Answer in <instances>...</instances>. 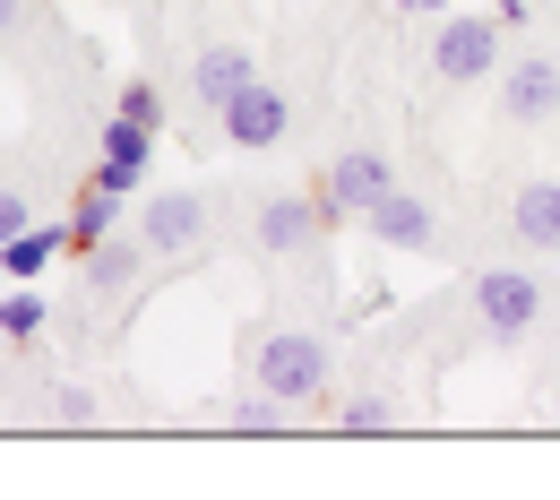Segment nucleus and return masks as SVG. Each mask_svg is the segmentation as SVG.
Masks as SVG:
<instances>
[{
	"mask_svg": "<svg viewBox=\"0 0 560 500\" xmlns=\"http://www.w3.org/2000/svg\"><path fill=\"white\" fill-rule=\"evenodd\" d=\"M250 380H259L268 397H284V406H319L328 380H337V354H328V337H311V328H277V337H259Z\"/></svg>",
	"mask_w": 560,
	"mask_h": 500,
	"instance_id": "f257e3e1",
	"label": "nucleus"
},
{
	"mask_svg": "<svg viewBox=\"0 0 560 500\" xmlns=\"http://www.w3.org/2000/svg\"><path fill=\"white\" fill-rule=\"evenodd\" d=\"M500 70V18H440L431 35V78L448 86H475V78Z\"/></svg>",
	"mask_w": 560,
	"mask_h": 500,
	"instance_id": "f03ea898",
	"label": "nucleus"
},
{
	"mask_svg": "<svg viewBox=\"0 0 560 500\" xmlns=\"http://www.w3.org/2000/svg\"><path fill=\"white\" fill-rule=\"evenodd\" d=\"M208 190H155L147 199V224H139V242H147V259H182V251H199L208 242Z\"/></svg>",
	"mask_w": 560,
	"mask_h": 500,
	"instance_id": "7ed1b4c3",
	"label": "nucleus"
},
{
	"mask_svg": "<svg viewBox=\"0 0 560 500\" xmlns=\"http://www.w3.org/2000/svg\"><path fill=\"white\" fill-rule=\"evenodd\" d=\"M475 319H483L491 337H526V328L544 319V286H535L526 268H483V277H475Z\"/></svg>",
	"mask_w": 560,
	"mask_h": 500,
	"instance_id": "20e7f679",
	"label": "nucleus"
},
{
	"mask_svg": "<svg viewBox=\"0 0 560 500\" xmlns=\"http://www.w3.org/2000/svg\"><path fill=\"white\" fill-rule=\"evenodd\" d=\"M397 190V173H388V155H371V147H346L328 173H319V208H328V224L337 216H362L371 199H388Z\"/></svg>",
	"mask_w": 560,
	"mask_h": 500,
	"instance_id": "39448f33",
	"label": "nucleus"
},
{
	"mask_svg": "<svg viewBox=\"0 0 560 500\" xmlns=\"http://www.w3.org/2000/svg\"><path fill=\"white\" fill-rule=\"evenodd\" d=\"M215 121H224V139H233V147H277L284 130H293V95H284V86H268V78H250V86H242Z\"/></svg>",
	"mask_w": 560,
	"mask_h": 500,
	"instance_id": "423d86ee",
	"label": "nucleus"
},
{
	"mask_svg": "<svg viewBox=\"0 0 560 500\" xmlns=\"http://www.w3.org/2000/svg\"><path fill=\"white\" fill-rule=\"evenodd\" d=\"M319 224H328V208H319V190H277V199H268V208H259V224H250V233H259V251H311V242H319Z\"/></svg>",
	"mask_w": 560,
	"mask_h": 500,
	"instance_id": "0eeeda50",
	"label": "nucleus"
},
{
	"mask_svg": "<svg viewBox=\"0 0 560 500\" xmlns=\"http://www.w3.org/2000/svg\"><path fill=\"white\" fill-rule=\"evenodd\" d=\"M362 233H371V242H388V251H431L440 216H431V199H415V190H388V199H371V208H362Z\"/></svg>",
	"mask_w": 560,
	"mask_h": 500,
	"instance_id": "6e6552de",
	"label": "nucleus"
},
{
	"mask_svg": "<svg viewBox=\"0 0 560 500\" xmlns=\"http://www.w3.org/2000/svg\"><path fill=\"white\" fill-rule=\"evenodd\" d=\"M500 113L509 121H552L560 113V61H509L500 70Z\"/></svg>",
	"mask_w": 560,
	"mask_h": 500,
	"instance_id": "1a4fd4ad",
	"label": "nucleus"
},
{
	"mask_svg": "<svg viewBox=\"0 0 560 500\" xmlns=\"http://www.w3.org/2000/svg\"><path fill=\"white\" fill-rule=\"evenodd\" d=\"M250 78H259V61H250L242 44H208V53L190 61V95H199V104H215V113H224V104H233V95H242Z\"/></svg>",
	"mask_w": 560,
	"mask_h": 500,
	"instance_id": "9d476101",
	"label": "nucleus"
},
{
	"mask_svg": "<svg viewBox=\"0 0 560 500\" xmlns=\"http://www.w3.org/2000/svg\"><path fill=\"white\" fill-rule=\"evenodd\" d=\"M61 251H70V224H26V233L0 242V277H9V286H35Z\"/></svg>",
	"mask_w": 560,
	"mask_h": 500,
	"instance_id": "9b49d317",
	"label": "nucleus"
},
{
	"mask_svg": "<svg viewBox=\"0 0 560 500\" xmlns=\"http://www.w3.org/2000/svg\"><path fill=\"white\" fill-rule=\"evenodd\" d=\"M509 224H517L526 251H560V182H526L517 208H509Z\"/></svg>",
	"mask_w": 560,
	"mask_h": 500,
	"instance_id": "f8f14e48",
	"label": "nucleus"
},
{
	"mask_svg": "<svg viewBox=\"0 0 560 500\" xmlns=\"http://www.w3.org/2000/svg\"><path fill=\"white\" fill-rule=\"evenodd\" d=\"M139 268H147V242H113V233H104V242L86 251V286L95 293H121Z\"/></svg>",
	"mask_w": 560,
	"mask_h": 500,
	"instance_id": "ddd939ff",
	"label": "nucleus"
},
{
	"mask_svg": "<svg viewBox=\"0 0 560 500\" xmlns=\"http://www.w3.org/2000/svg\"><path fill=\"white\" fill-rule=\"evenodd\" d=\"M113 208H121V199L86 182V199H78V208H70V251H78V259H86V251H95V242L113 233Z\"/></svg>",
	"mask_w": 560,
	"mask_h": 500,
	"instance_id": "4468645a",
	"label": "nucleus"
},
{
	"mask_svg": "<svg viewBox=\"0 0 560 500\" xmlns=\"http://www.w3.org/2000/svg\"><path fill=\"white\" fill-rule=\"evenodd\" d=\"M104 155H113V164H130V173H147V164H155V130L113 113V121H104Z\"/></svg>",
	"mask_w": 560,
	"mask_h": 500,
	"instance_id": "2eb2a0df",
	"label": "nucleus"
},
{
	"mask_svg": "<svg viewBox=\"0 0 560 500\" xmlns=\"http://www.w3.org/2000/svg\"><path fill=\"white\" fill-rule=\"evenodd\" d=\"M35 328H44V293H35V286H9V293H0V337L26 346Z\"/></svg>",
	"mask_w": 560,
	"mask_h": 500,
	"instance_id": "dca6fc26",
	"label": "nucleus"
},
{
	"mask_svg": "<svg viewBox=\"0 0 560 500\" xmlns=\"http://www.w3.org/2000/svg\"><path fill=\"white\" fill-rule=\"evenodd\" d=\"M337 423H346L353 440H362V431H388V423H397V406H388L380 388H353L346 406H337Z\"/></svg>",
	"mask_w": 560,
	"mask_h": 500,
	"instance_id": "f3484780",
	"label": "nucleus"
},
{
	"mask_svg": "<svg viewBox=\"0 0 560 500\" xmlns=\"http://www.w3.org/2000/svg\"><path fill=\"white\" fill-rule=\"evenodd\" d=\"M113 113H121V121H147V130H164V104H155V78H130Z\"/></svg>",
	"mask_w": 560,
	"mask_h": 500,
	"instance_id": "a211bd4d",
	"label": "nucleus"
},
{
	"mask_svg": "<svg viewBox=\"0 0 560 500\" xmlns=\"http://www.w3.org/2000/svg\"><path fill=\"white\" fill-rule=\"evenodd\" d=\"M26 224H35L26 199H18V190H0V242H9V233H26Z\"/></svg>",
	"mask_w": 560,
	"mask_h": 500,
	"instance_id": "6ab92c4d",
	"label": "nucleus"
},
{
	"mask_svg": "<svg viewBox=\"0 0 560 500\" xmlns=\"http://www.w3.org/2000/svg\"><path fill=\"white\" fill-rule=\"evenodd\" d=\"M52 406H61V423H86V415H95V397H86V388H61Z\"/></svg>",
	"mask_w": 560,
	"mask_h": 500,
	"instance_id": "aec40b11",
	"label": "nucleus"
},
{
	"mask_svg": "<svg viewBox=\"0 0 560 500\" xmlns=\"http://www.w3.org/2000/svg\"><path fill=\"white\" fill-rule=\"evenodd\" d=\"M9 26H18V0H0V35H9Z\"/></svg>",
	"mask_w": 560,
	"mask_h": 500,
	"instance_id": "412c9836",
	"label": "nucleus"
},
{
	"mask_svg": "<svg viewBox=\"0 0 560 500\" xmlns=\"http://www.w3.org/2000/svg\"><path fill=\"white\" fill-rule=\"evenodd\" d=\"M397 9H448V0H397Z\"/></svg>",
	"mask_w": 560,
	"mask_h": 500,
	"instance_id": "4be33fe9",
	"label": "nucleus"
},
{
	"mask_svg": "<svg viewBox=\"0 0 560 500\" xmlns=\"http://www.w3.org/2000/svg\"><path fill=\"white\" fill-rule=\"evenodd\" d=\"M526 9H552V0H526Z\"/></svg>",
	"mask_w": 560,
	"mask_h": 500,
	"instance_id": "5701e85b",
	"label": "nucleus"
},
{
	"mask_svg": "<svg viewBox=\"0 0 560 500\" xmlns=\"http://www.w3.org/2000/svg\"><path fill=\"white\" fill-rule=\"evenodd\" d=\"M0 286H9V277H0Z\"/></svg>",
	"mask_w": 560,
	"mask_h": 500,
	"instance_id": "b1692460",
	"label": "nucleus"
},
{
	"mask_svg": "<svg viewBox=\"0 0 560 500\" xmlns=\"http://www.w3.org/2000/svg\"><path fill=\"white\" fill-rule=\"evenodd\" d=\"M147 9H155V0H147Z\"/></svg>",
	"mask_w": 560,
	"mask_h": 500,
	"instance_id": "393cba45",
	"label": "nucleus"
}]
</instances>
